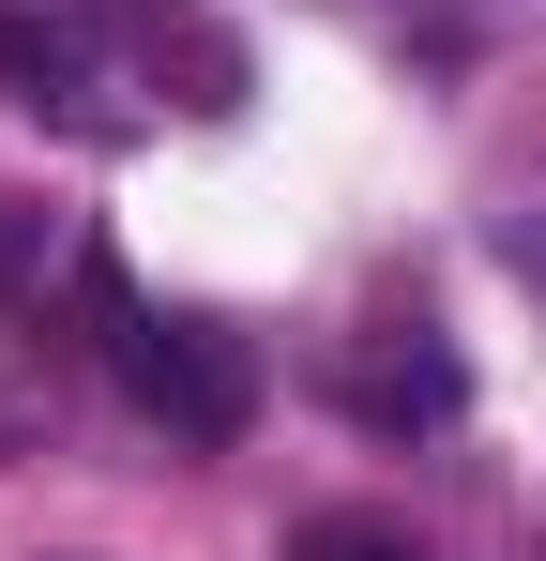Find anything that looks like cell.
<instances>
[{
    "mask_svg": "<svg viewBox=\"0 0 546 561\" xmlns=\"http://www.w3.org/2000/svg\"><path fill=\"white\" fill-rule=\"evenodd\" d=\"M77 288H91V319H106V365H122V394H137L168 440L228 456V440H243V410H259L243 334H228V319H182V304H137L106 243H77Z\"/></svg>",
    "mask_w": 546,
    "mask_h": 561,
    "instance_id": "cell-1",
    "label": "cell"
},
{
    "mask_svg": "<svg viewBox=\"0 0 546 561\" xmlns=\"http://www.w3.org/2000/svg\"><path fill=\"white\" fill-rule=\"evenodd\" d=\"M334 394H350V425H379V440H425V425L470 410V365H455L425 319H364V350L334 365Z\"/></svg>",
    "mask_w": 546,
    "mask_h": 561,
    "instance_id": "cell-2",
    "label": "cell"
},
{
    "mask_svg": "<svg viewBox=\"0 0 546 561\" xmlns=\"http://www.w3.org/2000/svg\"><path fill=\"white\" fill-rule=\"evenodd\" d=\"M0 92L46 106V122H106L91 106V31L77 15H31V0H0Z\"/></svg>",
    "mask_w": 546,
    "mask_h": 561,
    "instance_id": "cell-3",
    "label": "cell"
},
{
    "mask_svg": "<svg viewBox=\"0 0 546 561\" xmlns=\"http://www.w3.org/2000/svg\"><path fill=\"white\" fill-rule=\"evenodd\" d=\"M46 274H77V243H61V228H46L31 197H0V319H15V304H31Z\"/></svg>",
    "mask_w": 546,
    "mask_h": 561,
    "instance_id": "cell-4",
    "label": "cell"
},
{
    "mask_svg": "<svg viewBox=\"0 0 546 561\" xmlns=\"http://www.w3.org/2000/svg\"><path fill=\"white\" fill-rule=\"evenodd\" d=\"M288 561H425V547H410L395 516H304V531H288Z\"/></svg>",
    "mask_w": 546,
    "mask_h": 561,
    "instance_id": "cell-5",
    "label": "cell"
}]
</instances>
